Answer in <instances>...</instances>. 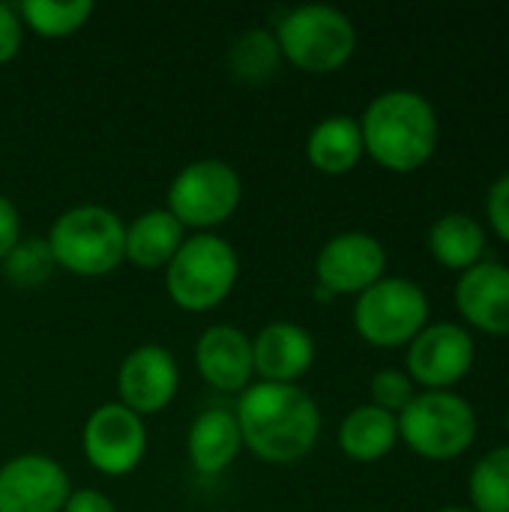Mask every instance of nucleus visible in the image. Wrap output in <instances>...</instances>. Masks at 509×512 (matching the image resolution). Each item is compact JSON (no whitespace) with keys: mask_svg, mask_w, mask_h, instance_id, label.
<instances>
[{"mask_svg":"<svg viewBox=\"0 0 509 512\" xmlns=\"http://www.w3.org/2000/svg\"><path fill=\"white\" fill-rule=\"evenodd\" d=\"M435 512H474L471 507H441V510Z\"/></svg>","mask_w":509,"mask_h":512,"instance_id":"7c9ffc66","label":"nucleus"},{"mask_svg":"<svg viewBox=\"0 0 509 512\" xmlns=\"http://www.w3.org/2000/svg\"><path fill=\"white\" fill-rule=\"evenodd\" d=\"M429 252L432 258L453 273H465L474 264L486 261V231L468 213H444L429 228Z\"/></svg>","mask_w":509,"mask_h":512,"instance_id":"412c9836","label":"nucleus"},{"mask_svg":"<svg viewBox=\"0 0 509 512\" xmlns=\"http://www.w3.org/2000/svg\"><path fill=\"white\" fill-rule=\"evenodd\" d=\"M18 15L33 33L45 39H66L87 24V18L93 15V3L90 0H24L18 6Z\"/></svg>","mask_w":509,"mask_h":512,"instance_id":"5701e85b","label":"nucleus"},{"mask_svg":"<svg viewBox=\"0 0 509 512\" xmlns=\"http://www.w3.org/2000/svg\"><path fill=\"white\" fill-rule=\"evenodd\" d=\"M462 321L486 336H509V267L501 261H480L459 273L453 291Z\"/></svg>","mask_w":509,"mask_h":512,"instance_id":"4468645a","label":"nucleus"},{"mask_svg":"<svg viewBox=\"0 0 509 512\" xmlns=\"http://www.w3.org/2000/svg\"><path fill=\"white\" fill-rule=\"evenodd\" d=\"M477 345L465 324H426L405 354V375L420 390H453L474 369Z\"/></svg>","mask_w":509,"mask_h":512,"instance_id":"1a4fd4ad","label":"nucleus"},{"mask_svg":"<svg viewBox=\"0 0 509 512\" xmlns=\"http://www.w3.org/2000/svg\"><path fill=\"white\" fill-rule=\"evenodd\" d=\"M240 279L237 249L219 234L186 237L165 267V288L183 312H207L228 300Z\"/></svg>","mask_w":509,"mask_h":512,"instance_id":"423d86ee","label":"nucleus"},{"mask_svg":"<svg viewBox=\"0 0 509 512\" xmlns=\"http://www.w3.org/2000/svg\"><path fill=\"white\" fill-rule=\"evenodd\" d=\"M195 366L213 390L240 396L255 375L252 339L234 324H213L195 342Z\"/></svg>","mask_w":509,"mask_h":512,"instance_id":"2eb2a0df","label":"nucleus"},{"mask_svg":"<svg viewBox=\"0 0 509 512\" xmlns=\"http://www.w3.org/2000/svg\"><path fill=\"white\" fill-rule=\"evenodd\" d=\"M387 273V249L369 231L330 237L315 258V279L333 297H360Z\"/></svg>","mask_w":509,"mask_h":512,"instance_id":"9b49d317","label":"nucleus"},{"mask_svg":"<svg viewBox=\"0 0 509 512\" xmlns=\"http://www.w3.org/2000/svg\"><path fill=\"white\" fill-rule=\"evenodd\" d=\"M486 219L509 246V171H504L486 192Z\"/></svg>","mask_w":509,"mask_h":512,"instance_id":"bb28decb","label":"nucleus"},{"mask_svg":"<svg viewBox=\"0 0 509 512\" xmlns=\"http://www.w3.org/2000/svg\"><path fill=\"white\" fill-rule=\"evenodd\" d=\"M363 150L384 171L414 174L420 171L438 150L441 123L435 105L417 90H384L378 93L363 117Z\"/></svg>","mask_w":509,"mask_h":512,"instance_id":"f03ea898","label":"nucleus"},{"mask_svg":"<svg viewBox=\"0 0 509 512\" xmlns=\"http://www.w3.org/2000/svg\"><path fill=\"white\" fill-rule=\"evenodd\" d=\"M21 39H24V21H21L18 9L9 3H0V66L18 54Z\"/></svg>","mask_w":509,"mask_h":512,"instance_id":"cd10ccee","label":"nucleus"},{"mask_svg":"<svg viewBox=\"0 0 509 512\" xmlns=\"http://www.w3.org/2000/svg\"><path fill=\"white\" fill-rule=\"evenodd\" d=\"M399 444V423L396 414L369 405H357L351 414H345L339 426V447L351 462L372 465L393 453Z\"/></svg>","mask_w":509,"mask_h":512,"instance_id":"aec40b11","label":"nucleus"},{"mask_svg":"<svg viewBox=\"0 0 509 512\" xmlns=\"http://www.w3.org/2000/svg\"><path fill=\"white\" fill-rule=\"evenodd\" d=\"M234 417L243 447L267 465H294L321 438V408L297 384H249L234 405Z\"/></svg>","mask_w":509,"mask_h":512,"instance_id":"f257e3e1","label":"nucleus"},{"mask_svg":"<svg viewBox=\"0 0 509 512\" xmlns=\"http://www.w3.org/2000/svg\"><path fill=\"white\" fill-rule=\"evenodd\" d=\"M507 432H509V408H507Z\"/></svg>","mask_w":509,"mask_h":512,"instance_id":"2f4dec72","label":"nucleus"},{"mask_svg":"<svg viewBox=\"0 0 509 512\" xmlns=\"http://www.w3.org/2000/svg\"><path fill=\"white\" fill-rule=\"evenodd\" d=\"M243 201L240 174L222 159H198L177 171L168 186V213L201 234L228 222Z\"/></svg>","mask_w":509,"mask_h":512,"instance_id":"6e6552de","label":"nucleus"},{"mask_svg":"<svg viewBox=\"0 0 509 512\" xmlns=\"http://www.w3.org/2000/svg\"><path fill=\"white\" fill-rule=\"evenodd\" d=\"M369 393H372V405L381 408V411H390V414H402L408 408V402L417 396V387L414 381L399 372V369H381L372 375L369 381Z\"/></svg>","mask_w":509,"mask_h":512,"instance_id":"a878e982","label":"nucleus"},{"mask_svg":"<svg viewBox=\"0 0 509 512\" xmlns=\"http://www.w3.org/2000/svg\"><path fill=\"white\" fill-rule=\"evenodd\" d=\"M426 324L429 297L405 276H384L354 303V330L375 348H408Z\"/></svg>","mask_w":509,"mask_h":512,"instance_id":"0eeeda50","label":"nucleus"},{"mask_svg":"<svg viewBox=\"0 0 509 512\" xmlns=\"http://www.w3.org/2000/svg\"><path fill=\"white\" fill-rule=\"evenodd\" d=\"M60 512H117L114 501L99 489H78L66 498Z\"/></svg>","mask_w":509,"mask_h":512,"instance_id":"c756f323","label":"nucleus"},{"mask_svg":"<svg viewBox=\"0 0 509 512\" xmlns=\"http://www.w3.org/2000/svg\"><path fill=\"white\" fill-rule=\"evenodd\" d=\"M243 450V435L231 408H207L201 411L186 435L189 465L201 477H216L228 471Z\"/></svg>","mask_w":509,"mask_h":512,"instance_id":"f3484780","label":"nucleus"},{"mask_svg":"<svg viewBox=\"0 0 509 512\" xmlns=\"http://www.w3.org/2000/svg\"><path fill=\"white\" fill-rule=\"evenodd\" d=\"M399 441L426 462H453L477 441V411L456 390H420L396 417Z\"/></svg>","mask_w":509,"mask_h":512,"instance_id":"20e7f679","label":"nucleus"},{"mask_svg":"<svg viewBox=\"0 0 509 512\" xmlns=\"http://www.w3.org/2000/svg\"><path fill=\"white\" fill-rule=\"evenodd\" d=\"M183 240L186 228L168 210H147L126 225V261L138 270H165Z\"/></svg>","mask_w":509,"mask_h":512,"instance_id":"6ab92c4d","label":"nucleus"},{"mask_svg":"<svg viewBox=\"0 0 509 512\" xmlns=\"http://www.w3.org/2000/svg\"><path fill=\"white\" fill-rule=\"evenodd\" d=\"M228 63H231L234 78H240L246 84H264L279 72L282 51H279V42L270 30L255 27V30H246L234 42Z\"/></svg>","mask_w":509,"mask_h":512,"instance_id":"b1692460","label":"nucleus"},{"mask_svg":"<svg viewBox=\"0 0 509 512\" xmlns=\"http://www.w3.org/2000/svg\"><path fill=\"white\" fill-rule=\"evenodd\" d=\"M81 447L93 471L105 477H126L144 462L147 453L144 417L120 402L99 405L84 423Z\"/></svg>","mask_w":509,"mask_h":512,"instance_id":"9d476101","label":"nucleus"},{"mask_svg":"<svg viewBox=\"0 0 509 512\" xmlns=\"http://www.w3.org/2000/svg\"><path fill=\"white\" fill-rule=\"evenodd\" d=\"M72 495L60 462L24 453L0 465V512H60Z\"/></svg>","mask_w":509,"mask_h":512,"instance_id":"ddd939ff","label":"nucleus"},{"mask_svg":"<svg viewBox=\"0 0 509 512\" xmlns=\"http://www.w3.org/2000/svg\"><path fill=\"white\" fill-rule=\"evenodd\" d=\"M21 240V216H18V207L0 195V261L18 246Z\"/></svg>","mask_w":509,"mask_h":512,"instance_id":"c85d7f7f","label":"nucleus"},{"mask_svg":"<svg viewBox=\"0 0 509 512\" xmlns=\"http://www.w3.org/2000/svg\"><path fill=\"white\" fill-rule=\"evenodd\" d=\"M252 363L261 381L294 384L315 363V339L300 324L273 321L252 339Z\"/></svg>","mask_w":509,"mask_h":512,"instance_id":"dca6fc26","label":"nucleus"},{"mask_svg":"<svg viewBox=\"0 0 509 512\" xmlns=\"http://www.w3.org/2000/svg\"><path fill=\"white\" fill-rule=\"evenodd\" d=\"M474 512H509V444L480 456L468 477Z\"/></svg>","mask_w":509,"mask_h":512,"instance_id":"4be33fe9","label":"nucleus"},{"mask_svg":"<svg viewBox=\"0 0 509 512\" xmlns=\"http://www.w3.org/2000/svg\"><path fill=\"white\" fill-rule=\"evenodd\" d=\"M0 267H3V276L15 288H24V291L42 288L51 279V273L57 270L45 237H27V240L21 237L18 246L0 261Z\"/></svg>","mask_w":509,"mask_h":512,"instance_id":"393cba45","label":"nucleus"},{"mask_svg":"<svg viewBox=\"0 0 509 512\" xmlns=\"http://www.w3.org/2000/svg\"><path fill=\"white\" fill-rule=\"evenodd\" d=\"M180 390V366L174 354L162 345H141L129 351L117 369L120 405L138 417L165 411Z\"/></svg>","mask_w":509,"mask_h":512,"instance_id":"f8f14e48","label":"nucleus"},{"mask_svg":"<svg viewBox=\"0 0 509 512\" xmlns=\"http://www.w3.org/2000/svg\"><path fill=\"white\" fill-rule=\"evenodd\" d=\"M45 240L54 264L84 279L108 276L126 261V225L102 204L63 210Z\"/></svg>","mask_w":509,"mask_h":512,"instance_id":"7ed1b4c3","label":"nucleus"},{"mask_svg":"<svg viewBox=\"0 0 509 512\" xmlns=\"http://www.w3.org/2000/svg\"><path fill=\"white\" fill-rule=\"evenodd\" d=\"M363 156H366V150H363L360 120L351 114H330V117L318 120L306 138L309 165L330 177L354 171Z\"/></svg>","mask_w":509,"mask_h":512,"instance_id":"a211bd4d","label":"nucleus"},{"mask_svg":"<svg viewBox=\"0 0 509 512\" xmlns=\"http://www.w3.org/2000/svg\"><path fill=\"white\" fill-rule=\"evenodd\" d=\"M276 42L282 60L309 75H330L342 69L357 51L354 21L327 3H309L288 9L276 24Z\"/></svg>","mask_w":509,"mask_h":512,"instance_id":"39448f33","label":"nucleus"}]
</instances>
